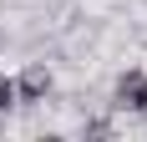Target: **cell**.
<instances>
[{
	"label": "cell",
	"mask_w": 147,
	"mask_h": 142,
	"mask_svg": "<svg viewBox=\"0 0 147 142\" xmlns=\"http://www.w3.org/2000/svg\"><path fill=\"white\" fill-rule=\"evenodd\" d=\"M117 97H122V107L147 112V76H142V71H127V76H122V86H117Z\"/></svg>",
	"instance_id": "cell-1"
},
{
	"label": "cell",
	"mask_w": 147,
	"mask_h": 142,
	"mask_svg": "<svg viewBox=\"0 0 147 142\" xmlns=\"http://www.w3.org/2000/svg\"><path fill=\"white\" fill-rule=\"evenodd\" d=\"M46 86H51V71H46V66H30L26 76H20V86H15V91H20L26 101H36V97H46Z\"/></svg>",
	"instance_id": "cell-2"
},
{
	"label": "cell",
	"mask_w": 147,
	"mask_h": 142,
	"mask_svg": "<svg viewBox=\"0 0 147 142\" xmlns=\"http://www.w3.org/2000/svg\"><path fill=\"white\" fill-rule=\"evenodd\" d=\"M10 101H15V81H5V76H0V112H5Z\"/></svg>",
	"instance_id": "cell-3"
}]
</instances>
